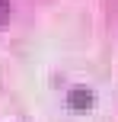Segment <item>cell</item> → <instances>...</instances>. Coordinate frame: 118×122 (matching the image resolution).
<instances>
[{
    "label": "cell",
    "mask_w": 118,
    "mask_h": 122,
    "mask_svg": "<svg viewBox=\"0 0 118 122\" xmlns=\"http://www.w3.org/2000/svg\"><path fill=\"white\" fill-rule=\"evenodd\" d=\"M89 103H93V93L89 90H83V87L70 90V106H74V109H89Z\"/></svg>",
    "instance_id": "cell-1"
},
{
    "label": "cell",
    "mask_w": 118,
    "mask_h": 122,
    "mask_svg": "<svg viewBox=\"0 0 118 122\" xmlns=\"http://www.w3.org/2000/svg\"><path fill=\"white\" fill-rule=\"evenodd\" d=\"M6 19H10V0H0V29L6 26Z\"/></svg>",
    "instance_id": "cell-2"
}]
</instances>
